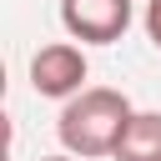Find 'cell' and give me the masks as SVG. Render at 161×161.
<instances>
[{"label":"cell","mask_w":161,"mask_h":161,"mask_svg":"<svg viewBox=\"0 0 161 161\" xmlns=\"http://www.w3.org/2000/svg\"><path fill=\"white\" fill-rule=\"evenodd\" d=\"M131 116H136V111H131V101H126L121 91L91 86V91H80V96L65 101L55 131H60V141H65L70 156L91 161V156H116V146H121Z\"/></svg>","instance_id":"cell-1"},{"label":"cell","mask_w":161,"mask_h":161,"mask_svg":"<svg viewBox=\"0 0 161 161\" xmlns=\"http://www.w3.org/2000/svg\"><path fill=\"white\" fill-rule=\"evenodd\" d=\"M60 25L75 40L111 45L131 25V0H60Z\"/></svg>","instance_id":"cell-2"},{"label":"cell","mask_w":161,"mask_h":161,"mask_svg":"<svg viewBox=\"0 0 161 161\" xmlns=\"http://www.w3.org/2000/svg\"><path fill=\"white\" fill-rule=\"evenodd\" d=\"M80 80H86V55L80 45H40L35 60H30V86L40 96H80Z\"/></svg>","instance_id":"cell-3"},{"label":"cell","mask_w":161,"mask_h":161,"mask_svg":"<svg viewBox=\"0 0 161 161\" xmlns=\"http://www.w3.org/2000/svg\"><path fill=\"white\" fill-rule=\"evenodd\" d=\"M116 161H161V111H136L121 146H116Z\"/></svg>","instance_id":"cell-4"},{"label":"cell","mask_w":161,"mask_h":161,"mask_svg":"<svg viewBox=\"0 0 161 161\" xmlns=\"http://www.w3.org/2000/svg\"><path fill=\"white\" fill-rule=\"evenodd\" d=\"M146 35L161 45V0H151V5H146Z\"/></svg>","instance_id":"cell-5"},{"label":"cell","mask_w":161,"mask_h":161,"mask_svg":"<svg viewBox=\"0 0 161 161\" xmlns=\"http://www.w3.org/2000/svg\"><path fill=\"white\" fill-rule=\"evenodd\" d=\"M40 161H75V156H40Z\"/></svg>","instance_id":"cell-6"}]
</instances>
